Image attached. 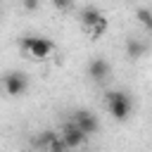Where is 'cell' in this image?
Wrapping results in <instances>:
<instances>
[{"instance_id": "cell-13", "label": "cell", "mask_w": 152, "mask_h": 152, "mask_svg": "<svg viewBox=\"0 0 152 152\" xmlns=\"http://www.w3.org/2000/svg\"><path fill=\"white\" fill-rule=\"evenodd\" d=\"M52 7L59 10V12H69L74 7V0H52Z\"/></svg>"}, {"instance_id": "cell-8", "label": "cell", "mask_w": 152, "mask_h": 152, "mask_svg": "<svg viewBox=\"0 0 152 152\" xmlns=\"http://www.w3.org/2000/svg\"><path fill=\"white\" fill-rule=\"evenodd\" d=\"M100 17H102V12H100L95 5H88V7H83V10L78 12V21H81V26H83L86 31H88V28H90Z\"/></svg>"}, {"instance_id": "cell-4", "label": "cell", "mask_w": 152, "mask_h": 152, "mask_svg": "<svg viewBox=\"0 0 152 152\" xmlns=\"http://www.w3.org/2000/svg\"><path fill=\"white\" fill-rule=\"evenodd\" d=\"M86 135H93V133H97V128H100V121H97V116L93 114V112H88V109H78L76 114H74V119H71Z\"/></svg>"}, {"instance_id": "cell-12", "label": "cell", "mask_w": 152, "mask_h": 152, "mask_svg": "<svg viewBox=\"0 0 152 152\" xmlns=\"http://www.w3.org/2000/svg\"><path fill=\"white\" fill-rule=\"evenodd\" d=\"M48 152H69V145L64 142V138H62V135H57V138L48 145Z\"/></svg>"}, {"instance_id": "cell-3", "label": "cell", "mask_w": 152, "mask_h": 152, "mask_svg": "<svg viewBox=\"0 0 152 152\" xmlns=\"http://www.w3.org/2000/svg\"><path fill=\"white\" fill-rule=\"evenodd\" d=\"M2 88L10 97H21L28 90V76L24 71H7L2 76Z\"/></svg>"}, {"instance_id": "cell-10", "label": "cell", "mask_w": 152, "mask_h": 152, "mask_svg": "<svg viewBox=\"0 0 152 152\" xmlns=\"http://www.w3.org/2000/svg\"><path fill=\"white\" fill-rule=\"evenodd\" d=\"M135 19L142 28L152 31V10L150 7H135Z\"/></svg>"}, {"instance_id": "cell-9", "label": "cell", "mask_w": 152, "mask_h": 152, "mask_svg": "<svg viewBox=\"0 0 152 152\" xmlns=\"http://www.w3.org/2000/svg\"><path fill=\"white\" fill-rule=\"evenodd\" d=\"M107 28H109V21H107V17L102 14V17H100L90 28H88V33H90V38H93V40H97V38H102V36L107 33Z\"/></svg>"}, {"instance_id": "cell-7", "label": "cell", "mask_w": 152, "mask_h": 152, "mask_svg": "<svg viewBox=\"0 0 152 152\" xmlns=\"http://www.w3.org/2000/svg\"><path fill=\"white\" fill-rule=\"evenodd\" d=\"M124 50H126V57H128V59H140V57H145L147 45H145V40H140V38H128L126 45H124Z\"/></svg>"}, {"instance_id": "cell-11", "label": "cell", "mask_w": 152, "mask_h": 152, "mask_svg": "<svg viewBox=\"0 0 152 152\" xmlns=\"http://www.w3.org/2000/svg\"><path fill=\"white\" fill-rule=\"evenodd\" d=\"M55 138H57V133L48 128V131H40V135H36V138H33V145H36V147H45V150H48V145H50Z\"/></svg>"}, {"instance_id": "cell-2", "label": "cell", "mask_w": 152, "mask_h": 152, "mask_svg": "<svg viewBox=\"0 0 152 152\" xmlns=\"http://www.w3.org/2000/svg\"><path fill=\"white\" fill-rule=\"evenodd\" d=\"M107 109H109V114H112L116 121H126V119L131 116L133 102H131V97H128L124 90H109V93H107Z\"/></svg>"}, {"instance_id": "cell-14", "label": "cell", "mask_w": 152, "mask_h": 152, "mask_svg": "<svg viewBox=\"0 0 152 152\" xmlns=\"http://www.w3.org/2000/svg\"><path fill=\"white\" fill-rule=\"evenodd\" d=\"M21 7H24L26 12H36V10L40 7V0H21Z\"/></svg>"}, {"instance_id": "cell-6", "label": "cell", "mask_w": 152, "mask_h": 152, "mask_svg": "<svg viewBox=\"0 0 152 152\" xmlns=\"http://www.w3.org/2000/svg\"><path fill=\"white\" fill-rule=\"evenodd\" d=\"M109 74H112V66H109V62L104 57H93L88 62V76L93 81H104Z\"/></svg>"}, {"instance_id": "cell-5", "label": "cell", "mask_w": 152, "mask_h": 152, "mask_svg": "<svg viewBox=\"0 0 152 152\" xmlns=\"http://www.w3.org/2000/svg\"><path fill=\"white\" fill-rule=\"evenodd\" d=\"M62 138H64V142L69 145V150H78V147L86 142V138H88V135H86V133H83V131L71 121V124H66V126L62 128Z\"/></svg>"}, {"instance_id": "cell-1", "label": "cell", "mask_w": 152, "mask_h": 152, "mask_svg": "<svg viewBox=\"0 0 152 152\" xmlns=\"http://www.w3.org/2000/svg\"><path fill=\"white\" fill-rule=\"evenodd\" d=\"M21 48H24V52L31 59H38V62L40 59H48L55 52V43L50 38H45V36H24Z\"/></svg>"}]
</instances>
